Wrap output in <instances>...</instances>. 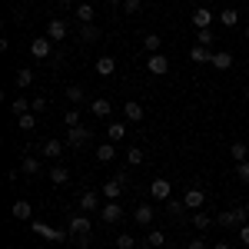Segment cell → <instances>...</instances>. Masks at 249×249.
Masks as SVG:
<instances>
[{
  "mask_svg": "<svg viewBox=\"0 0 249 249\" xmlns=\"http://www.w3.org/2000/svg\"><path fill=\"white\" fill-rule=\"evenodd\" d=\"M87 143H90V130L87 126H67V146L70 150H80Z\"/></svg>",
  "mask_w": 249,
  "mask_h": 249,
  "instance_id": "3957f363",
  "label": "cell"
},
{
  "mask_svg": "<svg viewBox=\"0 0 249 249\" xmlns=\"http://www.w3.org/2000/svg\"><path fill=\"white\" fill-rule=\"evenodd\" d=\"M30 83H34V70H27V67H20L17 73H14V87H17V90H27Z\"/></svg>",
  "mask_w": 249,
  "mask_h": 249,
  "instance_id": "ac0fdd59",
  "label": "cell"
},
{
  "mask_svg": "<svg viewBox=\"0 0 249 249\" xmlns=\"http://www.w3.org/2000/svg\"><path fill=\"white\" fill-rule=\"evenodd\" d=\"M243 34H246V37H249V27H246V30H243Z\"/></svg>",
  "mask_w": 249,
  "mask_h": 249,
  "instance_id": "f907efd6",
  "label": "cell"
},
{
  "mask_svg": "<svg viewBox=\"0 0 249 249\" xmlns=\"http://www.w3.org/2000/svg\"><path fill=\"white\" fill-rule=\"evenodd\" d=\"M67 34H70V27H67V20H47V37L53 40V43H60V40H67Z\"/></svg>",
  "mask_w": 249,
  "mask_h": 249,
  "instance_id": "5b68a950",
  "label": "cell"
},
{
  "mask_svg": "<svg viewBox=\"0 0 249 249\" xmlns=\"http://www.w3.org/2000/svg\"><path fill=\"white\" fill-rule=\"evenodd\" d=\"M47 110V96H34L30 100V113H43Z\"/></svg>",
  "mask_w": 249,
  "mask_h": 249,
  "instance_id": "60d3db41",
  "label": "cell"
},
{
  "mask_svg": "<svg viewBox=\"0 0 249 249\" xmlns=\"http://www.w3.org/2000/svg\"><path fill=\"white\" fill-rule=\"evenodd\" d=\"M193 226H196V230H210L213 216H210V213H203V210H196V213H193Z\"/></svg>",
  "mask_w": 249,
  "mask_h": 249,
  "instance_id": "83f0119b",
  "label": "cell"
},
{
  "mask_svg": "<svg viewBox=\"0 0 249 249\" xmlns=\"http://www.w3.org/2000/svg\"><path fill=\"white\" fill-rule=\"evenodd\" d=\"M123 190H126V173H116V176H110V179L103 183V196H107V199H120Z\"/></svg>",
  "mask_w": 249,
  "mask_h": 249,
  "instance_id": "7a4b0ae2",
  "label": "cell"
},
{
  "mask_svg": "<svg viewBox=\"0 0 249 249\" xmlns=\"http://www.w3.org/2000/svg\"><path fill=\"white\" fill-rule=\"evenodd\" d=\"M3 249H10V246H3Z\"/></svg>",
  "mask_w": 249,
  "mask_h": 249,
  "instance_id": "f5cc1de1",
  "label": "cell"
},
{
  "mask_svg": "<svg viewBox=\"0 0 249 249\" xmlns=\"http://www.w3.org/2000/svg\"><path fill=\"white\" fill-rule=\"evenodd\" d=\"M246 219H249V206H236V210H223L216 223H219L223 230H239Z\"/></svg>",
  "mask_w": 249,
  "mask_h": 249,
  "instance_id": "6da1fadb",
  "label": "cell"
},
{
  "mask_svg": "<svg viewBox=\"0 0 249 249\" xmlns=\"http://www.w3.org/2000/svg\"><path fill=\"white\" fill-rule=\"evenodd\" d=\"M190 60H193V63H210V60H213L210 47H199V43H196V47L190 50Z\"/></svg>",
  "mask_w": 249,
  "mask_h": 249,
  "instance_id": "603a6c76",
  "label": "cell"
},
{
  "mask_svg": "<svg viewBox=\"0 0 249 249\" xmlns=\"http://www.w3.org/2000/svg\"><path fill=\"white\" fill-rule=\"evenodd\" d=\"M239 239H243V246H249V223H243V226H239Z\"/></svg>",
  "mask_w": 249,
  "mask_h": 249,
  "instance_id": "ee69618b",
  "label": "cell"
},
{
  "mask_svg": "<svg viewBox=\"0 0 249 249\" xmlns=\"http://www.w3.org/2000/svg\"><path fill=\"white\" fill-rule=\"evenodd\" d=\"M110 110H113V107H110V100H103V96H100V100H90V113H93L96 120H107Z\"/></svg>",
  "mask_w": 249,
  "mask_h": 249,
  "instance_id": "2e32d148",
  "label": "cell"
},
{
  "mask_svg": "<svg viewBox=\"0 0 249 249\" xmlns=\"http://www.w3.org/2000/svg\"><path fill=\"white\" fill-rule=\"evenodd\" d=\"M246 100H249V83H246Z\"/></svg>",
  "mask_w": 249,
  "mask_h": 249,
  "instance_id": "681fc988",
  "label": "cell"
},
{
  "mask_svg": "<svg viewBox=\"0 0 249 249\" xmlns=\"http://www.w3.org/2000/svg\"><path fill=\"white\" fill-rule=\"evenodd\" d=\"M213 249H230V243H216V246H213Z\"/></svg>",
  "mask_w": 249,
  "mask_h": 249,
  "instance_id": "7dc6e473",
  "label": "cell"
},
{
  "mask_svg": "<svg viewBox=\"0 0 249 249\" xmlns=\"http://www.w3.org/2000/svg\"><path fill=\"white\" fill-rule=\"evenodd\" d=\"M30 230L37 232V236H43V239H50V243L63 239V232H57L53 226H47V223H37V219H30Z\"/></svg>",
  "mask_w": 249,
  "mask_h": 249,
  "instance_id": "4fadbf2b",
  "label": "cell"
},
{
  "mask_svg": "<svg viewBox=\"0 0 249 249\" xmlns=\"http://www.w3.org/2000/svg\"><path fill=\"white\" fill-rule=\"evenodd\" d=\"M50 50H53V40L50 37H37L34 43H30V57H37V60H47Z\"/></svg>",
  "mask_w": 249,
  "mask_h": 249,
  "instance_id": "ba28073f",
  "label": "cell"
},
{
  "mask_svg": "<svg viewBox=\"0 0 249 249\" xmlns=\"http://www.w3.org/2000/svg\"><path fill=\"white\" fill-rule=\"evenodd\" d=\"M20 170L27 173V176H37L40 173V160L37 156H23V160H20Z\"/></svg>",
  "mask_w": 249,
  "mask_h": 249,
  "instance_id": "484cf974",
  "label": "cell"
},
{
  "mask_svg": "<svg viewBox=\"0 0 249 249\" xmlns=\"http://www.w3.org/2000/svg\"><path fill=\"white\" fill-rule=\"evenodd\" d=\"M232 3H236V0H230V7H232Z\"/></svg>",
  "mask_w": 249,
  "mask_h": 249,
  "instance_id": "816d5d0a",
  "label": "cell"
},
{
  "mask_svg": "<svg viewBox=\"0 0 249 249\" xmlns=\"http://www.w3.org/2000/svg\"><path fill=\"white\" fill-rule=\"evenodd\" d=\"M113 70H116L113 57H96V73H100V77H113Z\"/></svg>",
  "mask_w": 249,
  "mask_h": 249,
  "instance_id": "d6986e66",
  "label": "cell"
},
{
  "mask_svg": "<svg viewBox=\"0 0 249 249\" xmlns=\"http://www.w3.org/2000/svg\"><path fill=\"white\" fill-rule=\"evenodd\" d=\"M47 179H50L53 186H63V183L70 179V170H67V166H53V170L47 173Z\"/></svg>",
  "mask_w": 249,
  "mask_h": 249,
  "instance_id": "7402d4cb",
  "label": "cell"
},
{
  "mask_svg": "<svg viewBox=\"0 0 249 249\" xmlns=\"http://www.w3.org/2000/svg\"><path fill=\"white\" fill-rule=\"evenodd\" d=\"M236 179L249 183V160H246V163H236Z\"/></svg>",
  "mask_w": 249,
  "mask_h": 249,
  "instance_id": "b9f144b4",
  "label": "cell"
},
{
  "mask_svg": "<svg viewBox=\"0 0 249 249\" xmlns=\"http://www.w3.org/2000/svg\"><path fill=\"white\" fill-rule=\"evenodd\" d=\"M133 219L140 223V226H150V223H153V206H150V203L136 206V210H133Z\"/></svg>",
  "mask_w": 249,
  "mask_h": 249,
  "instance_id": "e0dca14e",
  "label": "cell"
},
{
  "mask_svg": "<svg viewBox=\"0 0 249 249\" xmlns=\"http://www.w3.org/2000/svg\"><path fill=\"white\" fill-rule=\"evenodd\" d=\"M150 193H153V199L166 203L170 193H173V183H170V179H153V183H150Z\"/></svg>",
  "mask_w": 249,
  "mask_h": 249,
  "instance_id": "30bf717a",
  "label": "cell"
},
{
  "mask_svg": "<svg viewBox=\"0 0 249 249\" xmlns=\"http://www.w3.org/2000/svg\"><path fill=\"white\" fill-rule=\"evenodd\" d=\"M210 63L216 67V70H230V67H232V53H230V50H219V53H213Z\"/></svg>",
  "mask_w": 249,
  "mask_h": 249,
  "instance_id": "ffe728a7",
  "label": "cell"
},
{
  "mask_svg": "<svg viewBox=\"0 0 249 249\" xmlns=\"http://www.w3.org/2000/svg\"><path fill=\"white\" fill-rule=\"evenodd\" d=\"M10 110H14V116L30 113V100H23V96H20V100H14V103H10Z\"/></svg>",
  "mask_w": 249,
  "mask_h": 249,
  "instance_id": "e575fe53",
  "label": "cell"
},
{
  "mask_svg": "<svg viewBox=\"0 0 249 249\" xmlns=\"http://www.w3.org/2000/svg\"><path fill=\"white\" fill-rule=\"evenodd\" d=\"M116 246L120 249H136V239L130 236V232H120V236H116Z\"/></svg>",
  "mask_w": 249,
  "mask_h": 249,
  "instance_id": "d590c367",
  "label": "cell"
},
{
  "mask_svg": "<svg viewBox=\"0 0 249 249\" xmlns=\"http://www.w3.org/2000/svg\"><path fill=\"white\" fill-rule=\"evenodd\" d=\"M10 213H14V219H20V223H30V219H34V206H30L27 199H17Z\"/></svg>",
  "mask_w": 249,
  "mask_h": 249,
  "instance_id": "5bb4252c",
  "label": "cell"
},
{
  "mask_svg": "<svg viewBox=\"0 0 249 249\" xmlns=\"http://www.w3.org/2000/svg\"><path fill=\"white\" fill-rule=\"evenodd\" d=\"M80 40H83V43H93V40H100V30H96L93 23H83V27H80Z\"/></svg>",
  "mask_w": 249,
  "mask_h": 249,
  "instance_id": "f1b7e54d",
  "label": "cell"
},
{
  "mask_svg": "<svg viewBox=\"0 0 249 249\" xmlns=\"http://www.w3.org/2000/svg\"><path fill=\"white\" fill-rule=\"evenodd\" d=\"M100 219H103V223H110V226L120 223V219H123V206H120L116 199H107V206H100Z\"/></svg>",
  "mask_w": 249,
  "mask_h": 249,
  "instance_id": "277c9868",
  "label": "cell"
},
{
  "mask_svg": "<svg viewBox=\"0 0 249 249\" xmlns=\"http://www.w3.org/2000/svg\"><path fill=\"white\" fill-rule=\"evenodd\" d=\"M123 116H126L130 123H140V120H143V107H140L136 100H123Z\"/></svg>",
  "mask_w": 249,
  "mask_h": 249,
  "instance_id": "9a60e30c",
  "label": "cell"
},
{
  "mask_svg": "<svg viewBox=\"0 0 249 249\" xmlns=\"http://www.w3.org/2000/svg\"><path fill=\"white\" fill-rule=\"evenodd\" d=\"M146 246H150V249H163V246H166V236H163V232H146Z\"/></svg>",
  "mask_w": 249,
  "mask_h": 249,
  "instance_id": "1f68e13d",
  "label": "cell"
},
{
  "mask_svg": "<svg viewBox=\"0 0 249 249\" xmlns=\"http://www.w3.org/2000/svg\"><path fill=\"white\" fill-rule=\"evenodd\" d=\"M246 249H249V246H246Z\"/></svg>",
  "mask_w": 249,
  "mask_h": 249,
  "instance_id": "db71d44e",
  "label": "cell"
},
{
  "mask_svg": "<svg viewBox=\"0 0 249 249\" xmlns=\"http://www.w3.org/2000/svg\"><path fill=\"white\" fill-rule=\"evenodd\" d=\"M146 70H150L153 77H163V73H170V60L163 57V53H150V60H146Z\"/></svg>",
  "mask_w": 249,
  "mask_h": 249,
  "instance_id": "8992f818",
  "label": "cell"
},
{
  "mask_svg": "<svg viewBox=\"0 0 249 249\" xmlns=\"http://www.w3.org/2000/svg\"><path fill=\"white\" fill-rule=\"evenodd\" d=\"M107 136H110V143L126 140V123H107Z\"/></svg>",
  "mask_w": 249,
  "mask_h": 249,
  "instance_id": "44dd1931",
  "label": "cell"
},
{
  "mask_svg": "<svg viewBox=\"0 0 249 249\" xmlns=\"http://www.w3.org/2000/svg\"><path fill=\"white\" fill-rule=\"evenodd\" d=\"M230 153H232V160H236V163H246V160H249L246 143H232V146H230Z\"/></svg>",
  "mask_w": 249,
  "mask_h": 249,
  "instance_id": "4dcf8cb0",
  "label": "cell"
},
{
  "mask_svg": "<svg viewBox=\"0 0 249 249\" xmlns=\"http://www.w3.org/2000/svg\"><path fill=\"white\" fill-rule=\"evenodd\" d=\"M67 230L73 232V236H80V239H87V232H90V219H87L83 213H77V216H70Z\"/></svg>",
  "mask_w": 249,
  "mask_h": 249,
  "instance_id": "52a82bcc",
  "label": "cell"
},
{
  "mask_svg": "<svg viewBox=\"0 0 249 249\" xmlns=\"http://www.w3.org/2000/svg\"><path fill=\"white\" fill-rule=\"evenodd\" d=\"M67 100H70L73 107H77V103H83V87H77V83H70V87H67Z\"/></svg>",
  "mask_w": 249,
  "mask_h": 249,
  "instance_id": "836d02e7",
  "label": "cell"
},
{
  "mask_svg": "<svg viewBox=\"0 0 249 249\" xmlns=\"http://www.w3.org/2000/svg\"><path fill=\"white\" fill-rule=\"evenodd\" d=\"M60 3H63V7H73V0H60Z\"/></svg>",
  "mask_w": 249,
  "mask_h": 249,
  "instance_id": "c3c4849f",
  "label": "cell"
},
{
  "mask_svg": "<svg viewBox=\"0 0 249 249\" xmlns=\"http://www.w3.org/2000/svg\"><path fill=\"white\" fill-rule=\"evenodd\" d=\"M60 153H63V143H60V140H43V156L57 160Z\"/></svg>",
  "mask_w": 249,
  "mask_h": 249,
  "instance_id": "4316f807",
  "label": "cell"
},
{
  "mask_svg": "<svg viewBox=\"0 0 249 249\" xmlns=\"http://www.w3.org/2000/svg\"><path fill=\"white\" fill-rule=\"evenodd\" d=\"M77 206H80V213H93V210H100V193L83 190V193H80V199H77Z\"/></svg>",
  "mask_w": 249,
  "mask_h": 249,
  "instance_id": "9c48e42d",
  "label": "cell"
},
{
  "mask_svg": "<svg viewBox=\"0 0 249 249\" xmlns=\"http://www.w3.org/2000/svg\"><path fill=\"white\" fill-rule=\"evenodd\" d=\"M77 20H80V23H93V20H96L93 3H80V7H77Z\"/></svg>",
  "mask_w": 249,
  "mask_h": 249,
  "instance_id": "cb8c5ba5",
  "label": "cell"
},
{
  "mask_svg": "<svg viewBox=\"0 0 249 249\" xmlns=\"http://www.w3.org/2000/svg\"><path fill=\"white\" fill-rule=\"evenodd\" d=\"M213 40H216V34H213V30H199V34H196V43H199V47H210Z\"/></svg>",
  "mask_w": 249,
  "mask_h": 249,
  "instance_id": "ab89813d",
  "label": "cell"
},
{
  "mask_svg": "<svg viewBox=\"0 0 249 249\" xmlns=\"http://www.w3.org/2000/svg\"><path fill=\"white\" fill-rule=\"evenodd\" d=\"M203 203H206V193L203 190H196V186L186 190V196H183V206L186 210H203Z\"/></svg>",
  "mask_w": 249,
  "mask_h": 249,
  "instance_id": "7c38bea8",
  "label": "cell"
},
{
  "mask_svg": "<svg viewBox=\"0 0 249 249\" xmlns=\"http://www.w3.org/2000/svg\"><path fill=\"white\" fill-rule=\"evenodd\" d=\"M186 249H206V243H203V239H190V243H186Z\"/></svg>",
  "mask_w": 249,
  "mask_h": 249,
  "instance_id": "bcb514c9",
  "label": "cell"
},
{
  "mask_svg": "<svg viewBox=\"0 0 249 249\" xmlns=\"http://www.w3.org/2000/svg\"><path fill=\"white\" fill-rule=\"evenodd\" d=\"M20 120V130H34L37 126V113H23V116H17Z\"/></svg>",
  "mask_w": 249,
  "mask_h": 249,
  "instance_id": "f35d334b",
  "label": "cell"
},
{
  "mask_svg": "<svg viewBox=\"0 0 249 249\" xmlns=\"http://www.w3.org/2000/svg\"><path fill=\"white\" fill-rule=\"evenodd\" d=\"M186 210V206H183V203H170V216H179V213Z\"/></svg>",
  "mask_w": 249,
  "mask_h": 249,
  "instance_id": "f6af8a7d",
  "label": "cell"
},
{
  "mask_svg": "<svg viewBox=\"0 0 249 249\" xmlns=\"http://www.w3.org/2000/svg\"><path fill=\"white\" fill-rule=\"evenodd\" d=\"M140 7H143V0H123V10L126 14H140Z\"/></svg>",
  "mask_w": 249,
  "mask_h": 249,
  "instance_id": "7bdbcfd3",
  "label": "cell"
},
{
  "mask_svg": "<svg viewBox=\"0 0 249 249\" xmlns=\"http://www.w3.org/2000/svg\"><path fill=\"white\" fill-rule=\"evenodd\" d=\"M143 47H146L150 53H160V47H163V40H160V34H146V37H143Z\"/></svg>",
  "mask_w": 249,
  "mask_h": 249,
  "instance_id": "d6a6232c",
  "label": "cell"
},
{
  "mask_svg": "<svg viewBox=\"0 0 249 249\" xmlns=\"http://www.w3.org/2000/svg\"><path fill=\"white\" fill-rule=\"evenodd\" d=\"M126 163H130V166H140V163H143V150L130 146V150H126Z\"/></svg>",
  "mask_w": 249,
  "mask_h": 249,
  "instance_id": "74e56055",
  "label": "cell"
},
{
  "mask_svg": "<svg viewBox=\"0 0 249 249\" xmlns=\"http://www.w3.org/2000/svg\"><path fill=\"white\" fill-rule=\"evenodd\" d=\"M63 123H67V126H80V110L77 107H70V110L63 113Z\"/></svg>",
  "mask_w": 249,
  "mask_h": 249,
  "instance_id": "8d00e7d4",
  "label": "cell"
},
{
  "mask_svg": "<svg viewBox=\"0 0 249 249\" xmlns=\"http://www.w3.org/2000/svg\"><path fill=\"white\" fill-rule=\"evenodd\" d=\"M113 156H116L113 143H100V150H96V160H100V163H110Z\"/></svg>",
  "mask_w": 249,
  "mask_h": 249,
  "instance_id": "f546056e",
  "label": "cell"
},
{
  "mask_svg": "<svg viewBox=\"0 0 249 249\" xmlns=\"http://www.w3.org/2000/svg\"><path fill=\"white\" fill-rule=\"evenodd\" d=\"M219 23H223V27H236V23H239V10H236V7H226V10H223V14H219Z\"/></svg>",
  "mask_w": 249,
  "mask_h": 249,
  "instance_id": "d4e9b609",
  "label": "cell"
},
{
  "mask_svg": "<svg viewBox=\"0 0 249 249\" xmlns=\"http://www.w3.org/2000/svg\"><path fill=\"white\" fill-rule=\"evenodd\" d=\"M210 23H213L210 7H196V10H193V27H196V30H210Z\"/></svg>",
  "mask_w": 249,
  "mask_h": 249,
  "instance_id": "8fae6325",
  "label": "cell"
}]
</instances>
